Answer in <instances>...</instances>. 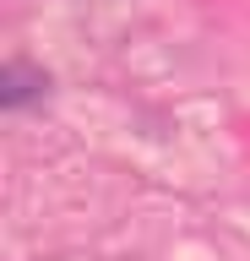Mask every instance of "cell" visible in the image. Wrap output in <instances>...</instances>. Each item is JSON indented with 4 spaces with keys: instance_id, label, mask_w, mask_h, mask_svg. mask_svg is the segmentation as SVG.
<instances>
[{
    "instance_id": "1",
    "label": "cell",
    "mask_w": 250,
    "mask_h": 261,
    "mask_svg": "<svg viewBox=\"0 0 250 261\" xmlns=\"http://www.w3.org/2000/svg\"><path fill=\"white\" fill-rule=\"evenodd\" d=\"M38 87H44V76H38V71H22V65H6V103H11V109H17L22 98H33Z\"/></svg>"
}]
</instances>
